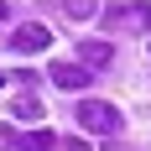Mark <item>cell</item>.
Masks as SVG:
<instances>
[{
	"mask_svg": "<svg viewBox=\"0 0 151 151\" xmlns=\"http://www.w3.org/2000/svg\"><path fill=\"white\" fill-rule=\"evenodd\" d=\"M73 120L83 125V130H94V136H115V130H120V109L104 104V99H78Z\"/></svg>",
	"mask_w": 151,
	"mask_h": 151,
	"instance_id": "obj_1",
	"label": "cell"
},
{
	"mask_svg": "<svg viewBox=\"0 0 151 151\" xmlns=\"http://www.w3.org/2000/svg\"><path fill=\"white\" fill-rule=\"evenodd\" d=\"M104 31H151V5L136 0V5H104L99 11Z\"/></svg>",
	"mask_w": 151,
	"mask_h": 151,
	"instance_id": "obj_2",
	"label": "cell"
},
{
	"mask_svg": "<svg viewBox=\"0 0 151 151\" xmlns=\"http://www.w3.org/2000/svg\"><path fill=\"white\" fill-rule=\"evenodd\" d=\"M11 47L16 52H47V47H52V31L42 26V21H21V26H16V37H11Z\"/></svg>",
	"mask_w": 151,
	"mask_h": 151,
	"instance_id": "obj_3",
	"label": "cell"
},
{
	"mask_svg": "<svg viewBox=\"0 0 151 151\" xmlns=\"http://www.w3.org/2000/svg\"><path fill=\"white\" fill-rule=\"evenodd\" d=\"M52 83H58V89H83V83H89V68H83V63H52Z\"/></svg>",
	"mask_w": 151,
	"mask_h": 151,
	"instance_id": "obj_4",
	"label": "cell"
},
{
	"mask_svg": "<svg viewBox=\"0 0 151 151\" xmlns=\"http://www.w3.org/2000/svg\"><path fill=\"white\" fill-rule=\"evenodd\" d=\"M109 58H115V47H109V42H99V37L78 42V63H83V68H104Z\"/></svg>",
	"mask_w": 151,
	"mask_h": 151,
	"instance_id": "obj_5",
	"label": "cell"
},
{
	"mask_svg": "<svg viewBox=\"0 0 151 151\" xmlns=\"http://www.w3.org/2000/svg\"><path fill=\"white\" fill-rule=\"evenodd\" d=\"M16 151H58V141L47 130H26V136H16Z\"/></svg>",
	"mask_w": 151,
	"mask_h": 151,
	"instance_id": "obj_6",
	"label": "cell"
},
{
	"mask_svg": "<svg viewBox=\"0 0 151 151\" xmlns=\"http://www.w3.org/2000/svg\"><path fill=\"white\" fill-rule=\"evenodd\" d=\"M11 115H16V120H42V99H37V94H16Z\"/></svg>",
	"mask_w": 151,
	"mask_h": 151,
	"instance_id": "obj_7",
	"label": "cell"
},
{
	"mask_svg": "<svg viewBox=\"0 0 151 151\" xmlns=\"http://www.w3.org/2000/svg\"><path fill=\"white\" fill-rule=\"evenodd\" d=\"M63 11L73 16V21H89V16H99V5L94 0H63Z\"/></svg>",
	"mask_w": 151,
	"mask_h": 151,
	"instance_id": "obj_8",
	"label": "cell"
},
{
	"mask_svg": "<svg viewBox=\"0 0 151 151\" xmlns=\"http://www.w3.org/2000/svg\"><path fill=\"white\" fill-rule=\"evenodd\" d=\"M0 21H5V0H0Z\"/></svg>",
	"mask_w": 151,
	"mask_h": 151,
	"instance_id": "obj_9",
	"label": "cell"
},
{
	"mask_svg": "<svg viewBox=\"0 0 151 151\" xmlns=\"http://www.w3.org/2000/svg\"><path fill=\"white\" fill-rule=\"evenodd\" d=\"M5 78H11V73H0V83H5Z\"/></svg>",
	"mask_w": 151,
	"mask_h": 151,
	"instance_id": "obj_10",
	"label": "cell"
}]
</instances>
